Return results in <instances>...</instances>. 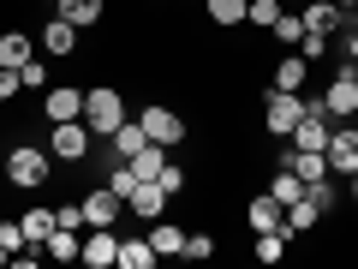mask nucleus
Masks as SVG:
<instances>
[{
	"label": "nucleus",
	"instance_id": "obj_1",
	"mask_svg": "<svg viewBox=\"0 0 358 269\" xmlns=\"http://www.w3.org/2000/svg\"><path fill=\"white\" fill-rule=\"evenodd\" d=\"M126 120H131V114H126V96H120L114 84H96V90H84V126L96 132V144H108L120 126H126Z\"/></svg>",
	"mask_w": 358,
	"mask_h": 269
},
{
	"label": "nucleus",
	"instance_id": "obj_19",
	"mask_svg": "<svg viewBox=\"0 0 358 269\" xmlns=\"http://www.w3.org/2000/svg\"><path fill=\"white\" fill-rule=\"evenodd\" d=\"M150 245H155L162 257H185V233H179V221L155 216V221H150Z\"/></svg>",
	"mask_w": 358,
	"mask_h": 269
},
{
	"label": "nucleus",
	"instance_id": "obj_9",
	"mask_svg": "<svg viewBox=\"0 0 358 269\" xmlns=\"http://www.w3.org/2000/svg\"><path fill=\"white\" fill-rule=\"evenodd\" d=\"M120 263V233L114 228H84V269H114Z\"/></svg>",
	"mask_w": 358,
	"mask_h": 269
},
{
	"label": "nucleus",
	"instance_id": "obj_39",
	"mask_svg": "<svg viewBox=\"0 0 358 269\" xmlns=\"http://www.w3.org/2000/svg\"><path fill=\"white\" fill-rule=\"evenodd\" d=\"M346 30H358V6H352V13H346Z\"/></svg>",
	"mask_w": 358,
	"mask_h": 269
},
{
	"label": "nucleus",
	"instance_id": "obj_36",
	"mask_svg": "<svg viewBox=\"0 0 358 269\" xmlns=\"http://www.w3.org/2000/svg\"><path fill=\"white\" fill-rule=\"evenodd\" d=\"M299 54H305V60H322V54H329V36H322V30H305V42H299Z\"/></svg>",
	"mask_w": 358,
	"mask_h": 269
},
{
	"label": "nucleus",
	"instance_id": "obj_24",
	"mask_svg": "<svg viewBox=\"0 0 358 269\" xmlns=\"http://www.w3.org/2000/svg\"><path fill=\"white\" fill-rule=\"evenodd\" d=\"M268 36L281 42V48H299V42H305V18H299V6H281V18L268 25Z\"/></svg>",
	"mask_w": 358,
	"mask_h": 269
},
{
	"label": "nucleus",
	"instance_id": "obj_33",
	"mask_svg": "<svg viewBox=\"0 0 358 269\" xmlns=\"http://www.w3.org/2000/svg\"><path fill=\"white\" fill-rule=\"evenodd\" d=\"M185 257H192V263H203V257H215V240H209L203 228H197V233H185Z\"/></svg>",
	"mask_w": 358,
	"mask_h": 269
},
{
	"label": "nucleus",
	"instance_id": "obj_31",
	"mask_svg": "<svg viewBox=\"0 0 358 269\" xmlns=\"http://www.w3.org/2000/svg\"><path fill=\"white\" fill-rule=\"evenodd\" d=\"M275 18H281V0H251L245 6V25H257V30H268Z\"/></svg>",
	"mask_w": 358,
	"mask_h": 269
},
{
	"label": "nucleus",
	"instance_id": "obj_6",
	"mask_svg": "<svg viewBox=\"0 0 358 269\" xmlns=\"http://www.w3.org/2000/svg\"><path fill=\"white\" fill-rule=\"evenodd\" d=\"M317 108H322L329 120H358V84H352V72H346V66L329 78V90H322Z\"/></svg>",
	"mask_w": 358,
	"mask_h": 269
},
{
	"label": "nucleus",
	"instance_id": "obj_13",
	"mask_svg": "<svg viewBox=\"0 0 358 269\" xmlns=\"http://www.w3.org/2000/svg\"><path fill=\"white\" fill-rule=\"evenodd\" d=\"M126 209H131L138 221H155V216H167V192L155 186V179H138V186H131V198H126Z\"/></svg>",
	"mask_w": 358,
	"mask_h": 269
},
{
	"label": "nucleus",
	"instance_id": "obj_5",
	"mask_svg": "<svg viewBox=\"0 0 358 269\" xmlns=\"http://www.w3.org/2000/svg\"><path fill=\"white\" fill-rule=\"evenodd\" d=\"M138 126L150 132V144H162V150H173V144H185V120H179L173 108H162V102L138 108Z\"/></svg>",
	"mask_w": 358,
	"mask_h": 269
},
{
	"label": "nucleus",
	"instance_id": "obj_41",
	"mask_svg": "<svg viewBox=\"0 0 358 269\" xmlns=\"http://www.w3.org/2000/svg\"><path fill=\"white\" fill-rule=\"evenodd\" d=\"M0 263H13V251H6V245H0Z\"/></svg>",
	"mask_w": 358,
	"mask_h": 269
},
{
	"label": "nucleus",
	"instance_id": "obj_28",
	"mask_svg": "<svg viewBox=\"0 0 358 269\" xmlns=\"http://www.w3.org/2000/svg\"><path fill=\"white\" fill-rule=\"evenodd\" d=\"M48 233H54V209H48V204L24 209V240H30V245H42V240H48Z\"/></svg>",
	"mask_w": 358,
	"mask_h": 269
},
{
	"label": "nucleus",
	"instance_id": "obj_2",
	"mask_svg": "<svg viewBox=\"0 0 358 269\" xmlns=\"http://www.w3.org/2000/svg\"><path fill=\"white\" fill-rule=\"evenodd\" d=\"M48 179H54V150H36V144H13V150H6V186L42 192Z\"/></svg>",
	"mask_w": 358,
	"mask_h": 269
},
{
	"label": "nucleus",
	"instance_id": "obj_7",
	"mask_svg": "<svg viewBox=\"0 0 358 269\" xmlns=\"http://www.w3.org/2000/svg\"><path fill=\"white\" fill-rule=\"evenodd\" d=\"M42 120H48V126H60V120H84V90H78V84L42 90Z\"/></svg>",
	"mask_w": 358,
	"mask_h": 269
},
{
	"label": "nucleus",
	"instance_id": "obj_42",
	"mask_svg": "<svg viewBox=\"0 0 358 269\" xmlns=\"http://www.w3.org/2000/svg\"><path fill=\"white\" fill-rule=\"evenodd\" d=\"M341 6H346V13H352V6H358V0H341Z\"/></svg>",
	"mask_w": 358,
	"mask_h": 269
},
{
	"label": "nucleus",
	"instance_id": "obj_35",
	"mask_svg": "<svg viewBox=\"0 0 358 269\" xmlns=\"http://www.w3.org/2000/svg\"><path fill=\"white\" fill-rule=\"evenodd\" d=\"M0 245H6V251H24V221H0Z\"/></svg>",
	"mask_w": 358,
	"mask_h": 269
},
{
	"label": "nucleus",
	"instance_id": "obj_29",
	"mask_svg": "<svg viewBox=\"0 0 358 269\" xmlns=\"http://www.w3.org/2000/svg\"><path fill=\"white\" fill-rule=\"evenodd\" d=\"M155 186H162L167 198H179V192H185V186H192V174H185V167H179L173 156H167V162H162V174H155Z\"/></svg>",
	"mask_w": 358,
	"mask_h": 269
},
{
	"label": "nucleus",
	"instance_id": "obj_16",
	"mask_svg": "<svg viewBox=\"0 0 358 269\" xmlns=\"http://www.w3.org/2000/svg\"><path fill=\"white\" fill-rule=\"evenodd\" d=\"M155 263H162V251L150 245V233H143V240H138V233L120 240V263H114V269H155Z\"/></svg>",
	"mask_w": 358,
	"mask_h": 269
},
{
	"label": "nucleus",
	"instance_id": "obj_27",
	"mask_svg": "<svg viewBox=\"0 0 358 269\" xmlns=\"http://www.w3.org/2000/svg\"><path fill=\"white\" fill-rule=\"evenodd\" d=\"M30 54H36V42L24 30H0V66H24Z\"/></svg>",
	"mask_w": 358,
	"mask_h": 269
},
{
	"label": "nucleus",
	"instance_id": "obj_32",
	"mask_svg": "<svg viewBox=\"0 0 358 269\" xmlns=\"http://www.w3.org/2000/svg\"><path fill=\"white\" fill-rule=\"evenodd\" d=\"M18 78H24V90H48V60H36V54H30V60L18 66Z\"/></svg>",
	"mask_w": 358,
	"mask_h": 269
},
{
	"label": "nucleus",
	"instance_id": "obj_15",
	"mask_svg": "<svg viewBox=\"0 0 358 269\" xmlns=\"http://www.w3.org/2000/svg\"><path fill=\"white\" fill-rule=\"evenodd\" d=\"M322 216H329V209H322L317 198H299V204H287V209H281V228H287V233H317V228H322Z\"/></svg>",
	"mask_w": 358,
	"mask_h": 269
},
{
	"label": "nucleus",
	"instance_id": "obj_17",
	"mask_svg": "<svg viewBox=\"0 0 358 269\" xmlns=\"http://www.w3.org/2000/svg\"><path fill=\"white\" fill-rule=\"evenodd\" d=\"M54 13L60 18H72L78 30H96L108 18V0H54Z\"/></svg>",
	"mask_w": 358,
	"mask_h": 269
},
{
	"label": "nucleus",
	"instance_id": "obj_3",
	"mask_svg": "<svg viewBox=\"0 0 358 269\" xmlns=\"http://www.w3.org/2000/svg\"><path fill=\"white\" fill-rule=\"evenodd\" d=\"M48 150H54V162L84 167L90 156H96V132H90L84 120H60V126H48Z\"/></svg>",
	"mask_w": 358,
	"mask_h": 269
},
{
	"label": "nucleus",
	"instance_id": "obj_10",
	"mask_svg": "<svg viewBox=\"0 0 358 269\" xmlns=\"http://www.w3.org/2000/svg\"><path fill=\"white\" fill-rule=\"evenodd\" d=\"M322 156H329V174H358V126H334Z\"/></svg>",
	"mask_w": 358,
	"mask_h": 269
},
{
	"label": "nucleus",
	"instance_id": "obj_34",
	"mask_svg": "<svg viewBox=\"0 0 358 269\" xmlns=\"http://www.w3.org/2000/svg\"><path fill=\"white\" fill-rule=\"evenodd\" d=\"M54 228H66V233H84V204H60V209H54Z\"/></svg>",
	"mask_w": 358,
	"mask_h": 269
},
{
	"label": "nucleus",
	"instance_id": "obj_4",
	"mask_svg": "<svg viewBox=\"0 0 358 269\" xmlns=\"http://www.w3.org/2000/svg\"><path fill=\"white\" fill-rule=\"evenodd\" d=\"M305 96L299 90H275L268 84V96H263V126H268V138H293V126L305 120Z\"/></svg>",
	"mask_w": 358,
	"mask_h": 269
},
{
	"label": "nucleus",
	"instance_id": "obj_23",
	"mask_svg": "<svg viewBox=\"0 0 358 269\" xmlns=\"http://www.w3.org/2000/svg\"><path fill=\"white\" fill-rule=\"evenodd\" d=\"M108 144H114V162H131L138 150H150V132H143L138 120H126V126H120V132H114Z\"/></svg>",
	"mask_w": 358,
	"mask_h": 269
},
{
	"label": "nucleus",
	"instance_id": "obj_20",
	"mask_svg": "<svg viewBox=\"0 0 358 269\" xmlns=\"http://www.w3.org/2000/svg\"><path fill=\"white\" fill-rule=\"evenodd\" d=\"M268 198H275V204H299V198H305V179H299L293 174V167H281V162H275V174H268Z\"/></svg>",
	"mask_w": 358,
	"mask_h": 269
},
{
	"label": "nucleus",
	"instance_id": "obj_40",
	"mask_svg": "<svg viewBox=\"0 0 358 269\" xmlns=\"http://www.w3.org/2000/svg\"><path fill=\"white\" fill-rule=\"evenodd\" d=\"M346 179H352V204H358V174H346Z\"/></svg>",
	"mask_w": 358,
	"mask_h": 269
},
{
	"label": "nucleus",
	"instance_id": "obj_38",
	"mask_svg": "<svg viewBox=\"0 0 358 269\" xmlns=\"http://www.w3.org/2000/svg\"><path fill=\"white\" fill-rule=\"evenodd\" d=\"M341 48H346V60L358 66V30H341Z\"/></svg>",
	"mask_w": 358,
	"mask_h": 269
},
{
	"label": "nucleus",
	"instance_id": "obj_30",
	"mask_svg": "<svg viewBox=\"0 0 358 269\" xmlns=\"http://www.w3.org/2000/svg\"><path fill=\"white\" fill-rule=\"evenodd\" d=\"M162 162H167V150H162V144H150V150L131 156V174H138V179H155V174H162Z\"/></svg>",
	"mask_w": 358,
	"mask_h": 269
},
{
	"label": "nucleus",
	"instance_id": "obj_25",
	"mask_svg": "<svg viewBox=\"0 0 358 269\" xmlns=\"http://www.w3.org/2000/svg\"><path fill=\"white\" fill-rule=\"evenodd\" d=\"M287 251H293V233H287V228H268V233H257V263H281Z\"/></svg>",
	"mask_w": 358,
	"mask_h": 269
},
{
	"label": "nucleus",
	"instance_id": "obj_18",
	"mask_svg": "<svg viewBox=\"0 0 358 269\" xmlns=\"http://www.w3.org/2000/svg\"><path fill=\"white\" fill-rule=\"evenodd\" d=\"M305 78H310V60L299 48H287L281 60H275V90H305Z\"/></svg>",
	"mask_w": 358,
	"mask_h": 269
},
{
	"label": "nucleus",
	"instance_id": "obj_43",
	"mask_svg": "<svg viewBox=\"0 0 358 269\" xmlns=\"http://www.w3.org/2000/svg\"><path fill=\"white\" fill-rule=\"evenodd\" d=\"M293 6H305V0H293Z\"/></svg>",
	"mask_w": 358,
	"mask_h": 269
},
{
	"label": "nucleus",
	"instance_id": "obj_14",
	"mask_svg": "<svg viewBox=\"0 0 358 269\" xmlns=\"http://www.w3.org/2000/svg\"><path fill=\"white\" fill-rule=\"evenodd\" d=\"M42 54H54V60L78 54V25H72V18H60V13H54L48 25H42Z\"/></svg>",
	"mask_w": 358,
	"mask_h": 269
},
{
	"label": "nucleus",
	"instance_id": "obj_22",
	"mask_svg": "<svg viewBox=\"0 0 358 269\" xmlns=\"http://www.w3.org/2000/svg\"><path fill=\"white\" fill-rule=\"evenodd\" d=\"M42 251H48L54 263H78V257H84V233H66V228H54L48 240H42Z\"/></svg>",
	"mask_w": 358,
	"mask_h": 269
},
{
	"label": "nucleus",
	"instance_id": "obj_21",
	"mask_svg": "<svg viewBox=\"0 0 358 269\" xmlns=\"http://www.w3.org/2000/svg\"><path fill=\"white\" fill-rule=\"evenodd\" d=\"M245 221H251V233H268V228H281V204L268 192H257L251 204H245Z\"/></svg>",
	"mask_w": 358,
	"mask_h": 269
},
{
	"label": "nucleus",
	"instance_id": "obj_12",
	"mask_svg": "<svg viewBox=\"0 0 358 269\" xmlns=\"http://www.w3.org/2000/svg\"><path fill=\"white\" fill-rule=\"evenodd\" d=\"M329 132H334V126H329V114L310 102V108H305V120L293 126V150H329Z\"/></svg>",
	"mask_w": 358,
	"mask_h": 269
},
{
	"label": "nucleus",
	"instance_id": "obj_26",
	"mask_svg": "<svg viewBox=\"0 0 358 269\" xmlns=\"http://www.w3.org/2000/svg\"><path fill=\"white\" fill-rule=\"evenodd\" d=\"M245 6H251V0H203L209 25H221V30H239L245 25Z\"/></svg>",
	"mask_w": 358,
	"mask_h": 269
},
{
	"label": "nucleus",
	"instance_id": "obj_8",
	"mask_svg": "<svg viewBox=\"0 0 358 269\" xmlns=\"http://www.w3.org/2000/svg\"><path fill=\"white\" fill-rule=\"evenodd\" d=\"M78 204H84V228H114V221H120V209H126V198H120V192H108V186H90V192L78 198Z\"/></svg>",
	"mask_w": 358,
	"mask_h": 269
},
{
	"label": "nucleus",
	"instance_id": "obj_37",
	"mask_svg": "<svg viewBox=\"0 0 358 269\" xmlns=\"http://www.w3.org/2000/svg\"><path fill=\"white\" fill-rule=\"evenodd\" d=\"M18 90H24V78H18V66H0V102H13Z\"/></svg>",
	"mask_w": 358,
	"mask_h": 269
},
{
	"label": "nucleus",
	"instance_id": "obj_11",
	"mask_svg": "<svg viewBox=\"0 0 358 269\" xmlns=\"http://www.w3.org/2000/svg\"><path fill=\"white\" fill-rule=\"evenodd\" d=\"M299 18H305V30H322V36H341L346 30V6L341 0H305Z\"/></svg>",
	"mask_w": 358,
	"mask_h": 269
}]
</instances>
